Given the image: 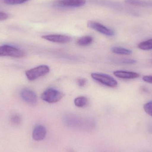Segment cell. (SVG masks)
Instances as JSON below:
<instances>
[{"label":"cell","mask_w":152,"mask_h":152,"mask_svg":"<svg viewBox=\"0 0 152 152\" xmlns=\"http://www.w3.org/2000/svg\"><path fill=\"white\" fill-rule=\"evenodd\" d=\"M29 0H4V3L9 5H16L24 3Z\"/></svg>","instance_id":"ffe728a7"},{"label":"cell","mask_w":152,"mask_h":152,"mask_svg":"<svg viewBox=\"0 0 152 152\" xmlns=\"http://www.w3.org/2000/svg\"><path fill=\"white\" fill-rule=\"evenodd\" d=\"M86 80L84 78L79 79L77 81L78 85L80 87H84L86 84Z\"/></svg>","instance_id":"7402d4cb"},{"label":"cell","mask_w":152,"mask_h":152,"mask_svg":"<svg viewBox=\"0 0 152 152\" xmlns=\"http://www.w3.org/2000/svg\"><path fill=\"white\" fill-rule=\"evenodd\" d=\"M50 72V68L47 65H41L29 70H27L26 75L28 80H35L37 79L47 75Z\"/></svg>","instance_id":"3957f363"},{"label":"cell","mask_w":152,"mask_h":152,"mask_svg":"<svg viewBox=\"0 0 152 152\" xmlns=\"http://www.w3.org/2000/svg\"><path fill=\"white\" fill-rule=\"evenodd\" d=\"M91 76L93 79L106 86L114 88L118 86L117 80L111 76L108 75L100 73H92Z\"/></svg>","instance_id":"277c9868"},{"label":"cell","mask_w":152,"mask_h":152,"mask_svg":"<svg viewBox=\"0 0 152 152\" xmlns=\"http://www.w3.org/2000/svg\"><path fill=\"white\" fill-rule=\"evenodd\" d=\"M138 48L143 50H152V39L140 43L138 45Z\"/></svg>","instance_id":"e0dca14e"},{"label":"cell","mask_w":152,"mask_h":152,"mask_svg":"<svg viewBox=\"0 0 152 152\" xmlns=\"http://www.w3.org/2000/svg\"><path fill=\"white\" fill-rule=\"evenodd\" d=\"M63 121L67 126L84 131H91L96 126L94 120L72 114L66 115L63 119Z\"/></svg>","instance_id":"6da1fadb"},{"label":"cell","mask_w":152,"mask_h":152,"mask_svg":"<svg viewBox=\"0 0 152 152\" xmlns=\"http://www.w3.org/2000/svg\"><path fill=\"white\" fill-rule=\"evenodd\" d=\"M45 40L57 43H68L71 41V37L68 36L61 34H50L42 36Z\"/></svg>","instance_id":"ba28073f"},{"label":"cell","mask_w":152,"mask_h":152,"mask_svg":"<svg viewBox=\"0 0 152 152\" xmlns=\"http://www.w3.org/2000/svg\"><path fill=\"white\" fill-rule=\"evenodd\" d=\"M149 129V131H150V132H151V133H152V125H151V126H150Z\"/></svg>","instance_id":"d4e9b609"},{"label":"cell","mask_w":152,"mask_h":152,"mask_svg":"<svg viewBox=\"0 0 152 152\" xmlns=\"http://www.w3.org/2000/svg\"><path fill=\"white\" fill-rule=\"evenodd\" d=\"M9 56L15 58H22L25 56V53L20 49L10 45L0 46V57Z\"/></svg>","instance_id":"5b68a950"},{"label":"cell","mask_w":152,"mask_h":152,"mask_svg":"<svg viewBox=\"0 0 152 152\" xmlns=\"http://www.w3.org/2000/svg\"><path fill=\"white\" fill-rule=\"evenodd\" d=\"M86 0H57L55 4L61 7H79L86 4Z\"/></svg>","instance_id":"9c48e42d"},{"label":"cell","mask_w":152,"mask_h":152,"mask_svg":"<svg viewBox=\"0 0 152 152\" xmlns=\"http://www.w3.org/2000/svg\"><path fill=\"white\" fill-rule=\"evenodd\" d=\"M120 62L124 64H133L136 62V61L132 59L123 58L120 61Z\"/></svg>","instance_id":"44dd1931"},{"label":"cell","mask_w":152,"mask_h":152,"mask_svg":"<svg viewBox=\"0 0 152 152\" xmlns=\"http://www.w3.org/2000/svg\"><path fill=\"white\" fill-rule=\"evenodd\" d=\"M88 99L85 96H80L77 97L74 101L75 105L78 108H83L88 104Z\"/></svg>","instance_id":"9a60e30c"},{"label":"cell","mask_w":152,"mask_h":152,"mask_svg":"<svg viewBox=\"0 0 152 152\" xmlns=\"http://www.w3.org/2000/svg\"><path fill=\"white\" fill-rule=\"evenodd\" d=\"M111 51L113 53L120 55H128L132 53V50L129 49L118 46L112 47Z\"/></svg>","instance_id":"5bb4252c"},{"label":"cell","mask_w":152,"mask_h":152,"mask_svg":"<svg viewBox=\"0 0 152 152\" xmlns=\"http://www.w3.org/2000/svg\"><path fill=\"white\" fill-rule=\"evenodd\" d=\"M87 26L89 28L107 36L112 37L115 35V32L113 29L107 27L99 22L89 21L88 22Z\"/></svg>","instance_id":"8992f818"},{"label":"cell","mask_w":152,"mask_h":152,"mask_svg":"<svg viewBox=\"0 0 152 152\" xmlns=\"http://www.w3.org/2000/svg\"><path fill=\"white\" fill-rule=\"evenodd\" d=\"M20 96L26 102L31 105L37 102V96L34 92L29 88H24L20 91Z\"/></svg>","instance_id":"52a82bcc"},{"label":"cell","mask_w":152,"mask_h":152,"mask_svg":"<svg viewBox=\"0 0 152 152\" xmlns=\"http://www.w3.org/2000/svg\"><path fill=\"white\" fill-rule=\"evenodd\" d=\"M114 75L118 77L124 79H134L139 77L140 75L136 72L131 71L117 70L113 72Z\"/></svg>","instance_id":"8fae6325"},{"label":"cell","mask_w":152,"mask_h":152,"mask_svg":"<svg viewBox=\"0 0 152 152\" xmlns=\"http://www.w3.org/2000/svg\"><path fill=\"white\" fill-rule=\"evenodd\" d=\"M46 133L47 131L45 127L42 125H37L33 130L32 134L33 139L37 142L42 141L45 138Z\"/></svg>","instance_id":"30bf717a"},{"label":"cell","mask_w":152,"mask_h":152,"mask_svg":"<svg viewBox=\"0 0 152 152\" xmlns=\"http://www.w3.org/2000/svg\"><path fill=\"white\" fill-rule=\"evenodd\" d=\"M93 42V38L89 36L82 37L77 41V44L80 46H85L89 45Z\"/></svg>","instance_id":"2e32d148"},{"label":"cell","mask_w":152,"mask_h":152,"mask_svg":"<svg viewBox=\"0 0 152 152\" xmlns=\"http://www.w3.org/2000/svg\"><path fill=\"white\" fill-rule=\"evenodd\" d=\"M144 110L146 113L152 117V101L148 102L144 104Z\"/></svg>","instance_id":"d6986e66"},{"label":"cell","mask_w":152,"mask_h":152,"mask_svg":"<svg viewBox=\"0 0 152 152\" xmlns=\"http://www.w3.org/2000/svg\"><path fill=\"white\" fill-rule=\"evenodd\" d=\"M142 79L145 82L152 84V75L144 76Z\"/></svg>","instance_id":"cb8c5ba5"},{"label":"cell","mask_w":152,"mask_h":152,"mask_svg":"<svg viewBox=\"0 0 152 152\" xmlns=\"http://www.w3.org/2000/svg\"><path fill=\"white\" fill-rule=\"evenodd\" d=\"M125 2L133 6L152 8V0H125Z\"/></svg>","instance_id":"7c38bea8"},{"label":"cell","mask_w":152,"mask_h":152,"mask_svg":"<svg viewBox=\"0 0 152 152\" xmlns=\"http://www.w3.org/2000/svg\"><path fill=\"white\" fill-rule=\"evenodd\" d=\"M10 121L11 123L13 125H18L21 122V117L18 114H14L11 118Z\"/></svg>","instance_id":"ac0fdd59"},{"label":"cell","mask_w":152,"mask_h":152,"mask_svg":"<svg viewBox=\"0 0 152 152\" xmlns=\"http://www.w3.org/2000/svg\"><path fill=\"white\" fill-rule=\"evenodd\" d=\"M63 96V94L59 90L55 88H49L42 94L41 98L49 103H54L60 101Z\"/></svg>","instance_id":"7a4b0ae2"},{"label":"cell","mask_w":152,"mask_h":152,"mask_svg":"<svg viewBox=\"0 0 152 152\" xmlns=\"http://www.w3.org/2000/svg\"><path fill=\"white\" fill-rule=\"evenodd\" d=\"M92 2L94 3L98 4L101 5L110 7L118 10H123V6L118 3L108 0H92Z\"/></svg>","instance_id":"4fadbf2b"},{"label":"cell","mask_w":152,"mask_h":152,"mask_svg":"<svg viewBox=\"0 0 152 152\" xmlns=\"http://www.w3.org/2000/svg\"><path fill=\"white\" fill-rule=\"evenodd\" d=\"M9 18V16L7 13L3 12L0 11V20H5Z\"/></svg>","instance_id":"603a6c76"}]
</instances>
